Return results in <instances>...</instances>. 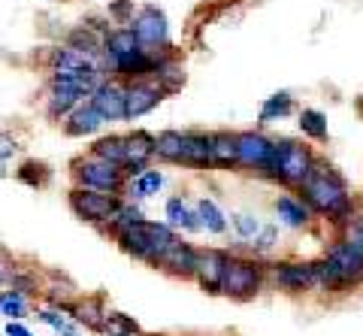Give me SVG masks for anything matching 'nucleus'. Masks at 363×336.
Listing matches in <instances>:
<instances>
[{
    "instance_id": "nucleus-19",
    "label": "nucleus",
    "mask_w": 363,
    "mask_h": 336,
    "mask_svg": "<svg viewBox=\"0 0 363 336\" xmlns=\"http://www.w3.org/2000/svg\"><path fill=\"white\" fill-rule=\"evenodd\" d=\"M106 300L104 294H88V297H76V306H73V321L79 327H85L91 333H100L104 330V321H106Z\"/></svg>"
},
{
    "instance_id": "nucleus-40",
    "label": "nucleus",
    "mask_w": 363,
    "mask_h": 336,
    "mask_svg": "<svg viewBox=\"0 0 363 336\" xmlns=\"http://www.w3.org/2000/svg\"><path fill=\"white\" fill-rule=\"evenodd\" d=\"M6 336H33V333H30L21 321H13V318H9V321H6Z\"/></svg>"
},
{
    "instance_id": "nucleus-11",
    "label": "nucleus",
    "mask_w": 363,
    "mask_h": 336,
    "mask_svg": "<svg viewBox=\"0 0 363 336\" xmlns=\"http://www.w3.org/2000/svg\"><path fill=\"white\" fill-rule=\"evenodd\" d=\"M227 261H230V252H224V249H197L194 282L206 294H221V279H224Z\"/></svg>"
},
{
    "instance_id": "nucleus-15",
    "label": "nucleus",
    "mask_w": 363,
    "mask_h": 336,
    "mask_svg": "<svg viewBox=\"0 0 363 336\" xmlns=\"http://www.w3.org/2000/svg\"><path fill=\"white\" fill-rule=\"evenodd\" d=\"M155 79H157V85H161L167 94H176V91H182V88H185V82H188V73H185V61L179 58V52H176L173 46L157 52V67H155Z\"/></svg>"
},
{
    "instance_id": "nucleus-28",
    "label": "nucleus",
    "mask_w": 363,
    "mask_h": 336,
    "mask_svg": "<svg viewBox=\"0 0 363 336\" xmlns=\"http://www.w3.org/2000/svg\"><path fill=\"white\" fill-rule=\"evenodd\" d=\"M197 218H200V228L206 230V233H224L227 230V215L218 209V203L209 197H200L197 200Z\"/></svg>"
},
{
    "instance_id": "nucleus-33",
    "label": "nucleus",
    "mask_w": 363,
    "mask_h": 336,
    "mask_svg": "<svg viewBox=\"0 0 363 336\" xmlns=\"http://www.w3.org/2000/svg\"><path fill=\"white\" fill-rule=\"evenodd\" d=\"M9 288L18 291V294H25V297H33V294H40V288H43V285H40L37 273L25 270V267H16L13 279H9Z\"/></svg>"
},
{
    "instance_id": "nucleus-14",
    "label": "nucleus",
    "mask_w": 363,
    "mask_h": 336,
    "mask_svg": "<svg viewBox=\"0 0 363 336\" xmlns=\"http://www.w3.org/2000/svg\"><path fill=\"white\" fill-rule=\"evenodd\" d=\"M194 264H197V249L176 237V242L157 257L155 270H164L173 279H194Z\"/></svg>"
},
{
    "instance_id": "nucleus-6",
    "label": "nucleus",
    "mask_w": 363,
    "mask_h": 336,
    "mask_svg": "<svg viewBox=\"0 0 363 336\" xmlns=\"http://www.w3.org/2000/svg\"><path fill=\"white\" fill-rule=\"evenodd\" d=\"M121 200L124 197H118V194H104V191H91V188L73 185L70 194H67V206H70V212L79 221L104 228V224L118 212Z\"/></svg>"
},
{
    "instance_id": "nucleus-37",
    "label": "nucleus",
    "mask_w": 363,
    "mask_h": 336,
    "mask_svg": "<svg viewBox=\"0 0 363 336\" xmlns=\"http://www.w3.org/2000/svg\"><path fill=\"white\" fill-rule=\"evenodd\" d=\"M233 228H236V233H240L242 240H255L257 237V230L264 228L255 215H248V212H240V215H233Z\"/></svg>"
},
{
    "instance_id": "nucleus-22",
    "label": "nucleus",
    "mask_w": 363,
    "mask_h": 336,
    "mask_svg": "<svg viewBox=\"0 0 363 336\" xmlns=\"http://www.w3.org/2000/svg\"><path fill=\"white\" fill-rule=\"evenodd\" d=\"M182 155H185V130L167 128L155 137V158L161 164L182 167Z\"/></svg>"
},
{
    "instance_id": "nucleus-3",
    "label": "nucleus",
    "mask_w": 363,
    "mask_h": 336,
    "mask_svg": "<svg viewBox=\"0 0 363 336\" xmlns=\"http://www.w3.org/2000/svg\"><path fill=\"white\" fill-rule=\"evenodd\" d=\"M179 233L169 228L167 221H149V218H143V221H136L130 224L128 230H121L116 242H118V249L124 254H130L133 261H143V264H149L155 267L157 264V257H161L169 245L176 242Z\"/></svg>"
},
{
    "instance_id": "nucleus-18",
    "label": "nucleus",
    "mask_w": 363,
    "mask_h": 336,
    "mask_svg": "<svg viewBox=\"0 0 363 336\" xmlns=\"http://www.w3.org/2000/svg\"><path fill=\"white\" fill-rule=\"evenodd\" d=\"M124 152H128V164H124V170H145L152 161H155V133L136 128L130 133H124Z\"/></svg>"
},
{
    "instance_id": "nucleus-38",
    "label": "nucleus",
    "mask_w": 363,
    "mask_h": 336,
    "mask_svg": "<svg viewBox=\"0 0 363 336\" xmlns=\"http://www.w3.org/2000/svg\"><path fill=\"white\" fill-rule=\"evenodd\" d=\"M276 242H279V230H276V228H260L257 237H255V242H252V252H255V254H267Z\"/></svg>"
},
{
    "instance_id": "nucleus-20",
    "label": "nucleus",
    "mask_w": 363,
    "mask_h": 336,
    "mask_svg": "<svg viewBox=\"0 0 363 336\" xmlns=\"http://www.w3.org/2000/svg\"><path fill=\"white\" fill-rule=\"evenodd\" d=\"M272 209H276L279 221H281V224H288V228H294V230H306V228L312 224V209L306 206L300 197H294V194H281V197H276Z\"/></svg>"
},
{
    "instance_id": "nucleus-32",
    "label": "nucleus",
    "mask_w": 363,
    "mask_h": 336,
    "mask_svg": "<svg viewBox=\"0 0 363 336\" xmlns=\"http://www.w3.org/2000/svg\"><path fill=\"white\" fill-rule=\"evenodd\" d=\"M37 318H40L43 324H49V327L58 333V336H79V330L73 327L70 321H67V315H61V309H55V306L37 309Z\"/></svg>"
},
{
    "instance_id": "nucleus-13",
    "label": "nucleus",
    "mask_w": 363,
    "mask_h": 336,
    "mask_svg": "<svg viewBox=\"0 0 363 336\" xmlns=\"http://www.w3.org/2000/svg\"><path fill=\"white\" fill-rule=\"evenodd\" d=\"M324 257L336 267L339 273H342V279H345L351 288L363 285V252H357L354 245H348L345 240H339V237H336L330 245H327Z\"/></svg>"
},
{
    "instance_id": "nucleus-16",
    "label": "nucleus",
    "mask_w": 363,
    "mask_h": 336,
    "mask_svg": "<svg viewBox=\"0 0 363 336\" xmlns=\"http://www.w3.org/2000/svg\"><path fill=\"white\" fill-rule=\"evenodd\" d=\"M106 125V118L100 116V112L91 106V100H85V103H79L70 116H67L64 121H61V128H64V133L70 140H85V137H94V133Z\"/></svg>"
},
{
    "instance_id": "nucleus-30",
    "label": "nucleus",
    "mask_w": 363,
    "mask_h": 336,
    "mask_svg": "<svg viewBox=\"0 0 363 336\" xmlns=\"http://www.w3.org/2000/svg\"><path fill=\"white\" fill-rule=\"evenodd\" d=\"M104 336H143V327L136 324L130 315H124V312H106V321H104Z\"/></svg>"
},
{
    "instance_id": "nucleus-26",
    "label": "nucleus",
    "mask_w": 363,
    "mask_h": 336,
    "mask_svg": "<svg viewBox=\"0 0 363 336\" xmlns=\"http://www.w3.org/2000/svg\"><path fill=\"white\" fill-rule=\"evenodd\" d=\"M294 106H297V103H294V97H291L288 91L269 94V97L264 100V106H260V116H257V121H260V125H272V121H279V118L291 116Z\"/></svg>"
},
{
    "instance_id": "nucleus-4",
    "label": "nucleus",
    "mask_w": 363,
    "mask_h": 336,
    "mask_svg": "<svg viewBox=\"0 0 363 336\" xmlns=\"http://www.w3.org/2000/svg\"><path fill=\"white\" fill-rule=\"evenodd\" d=\"M267 285V264H260V257L255 254H230V261L224 267L221 279V294L236 303H248L255 300Z\"/></svg>"
},
{
    "instance_id": "nucleus-12",
    "label": "nucleus",
    "mask_w": 363,
    "mask_h": 336,
    "mask_svg": "<svg viewBox=\"0 0 363 336\" xmlns=\"http://www.w3.org/2000/svg\"><path fill=\"white\" fill-rule=\"evenodd\" d=\"M88 100L106 118V125L109 121H124V82L116 79V76H104Z\"/></svg>"
},
{
    "instance_id": "nucleus-5",
    "label": "nucleus",
    "mask_w": 363,
    "mask_h": 336,
    "mask_svg": "<svg viewBox=\"0 0 363 336\" xmlns=\"http://www.w3.org/2000/svg\"><path fill=\"white\" fill-rule=\"evenodd\" d=\"M70 176L79 188H91V191H104V194H118L124 197L128 191V173L124 167L112 164V161H104L97 155H79V158L70 161Z\"/></svg>"
},
{
    "instance_id": "nucleus-31",
    "label": "nucleus",
    "mask_w": 363,
    "mask_h": 336,
    "mask_svg": "<svg viewBox=\"0 0 363 336\" xmlns=\"http://www.w3.org/2000/svg\"><path fill=\"white\" fill-rule=\"evenodd\" d=\"M0 312L4 315H9L13 321H21V318H28V297L25 294H18V291H4L0 294Z\"/></svg>"
},
{
    "instance_id": "nucleus-17",
    "label": "nucleus",
    "mask_w": 363,
    "mask_h": 336,
    "mask_svg": "<svg viewBox=\"0 0 363 336\" xmlns=\"http://www.w3.org/2000/svg\"><path fill=\"white\" fill-rule=\"evenodd\" d=\"M209 158L212 170H240V142H236L233 130L209 133Z\"/></svg>"
},
{
    "instance_id": "nucleus-35",
    "label": "nucleus",
    "mask_w": 363,
    "mask_h": 336,
    "mask_svg": "<svg viewBox=\"0 0 363 336\" xmlns=\"http://www.w3.org/2000/svg\"><path fill=\"white\" fill-rule=\"evenodd\" d=\"M339 240H345L348 245H354L357 252H363V206L354 212V218L339 230Z\"/></svg>"
},
{
    "instance_id": "nucleus-1",
    "label": "nucleus",
    "mask_w": 363,
    "mask_h": 336,
    "mask_svg": "<svg viewBox=\"0 0 363 336\" xmlns=\"http://www.w3.org/2000/svg\"><path fill=\"white\" fill-rule=\"evenodd\" d=\"M297 197L312 209V215L330 221L336 230H342L360 209V200L351 194L348 179L324 158H318L312 173L297 185Z\"/></svg>"
},
{
    "instance_id": "nucleus-36",
    "label": "nucleus",
    "mask_w": 363,
    "mask_h": 336,
    "mask_svg": "<svg viewBox=\"0 0 363 336\" xmlns=\"http://www.w3.org/2000/svg\"><path fill=\"white\" fill-rule=\"evenodd\" d=\"M133 0H112L109 9H106V16L109 21H116V25H130V18H133Z\"/></svg>"
},
{
    "instance_id": "nucleus-24",
    "label": "nucleus",
    "mask_w": 363,
    "mask_h": 336,
    "mask_svg": "<svg viewBox=\"0 0 363 336\" xmlns=\"http://www.w3.org/2000/svg\"><path fill=\"white\" fill-rule=\"evenodd\" d=\"M297 125H300V133L306 140H312V142H327L330 140V128H327V116L321 109H312V106H306L297 112Z\"/></svg>"
},
{
    "instance_id": "nucleus-25",
    "label": "nucleus",
    "mask_w": 363,
    "mask_h": 336,
    "mask_svg": "<svg viewBox=\"0 0 363 336\" xmlns=\"http://www.w3.org/2000/svg\"><path fill=\"white\" fill-rule=\"evenodd\" d=\"M88 152L97 155V158H104V161L118 164V167L128 164V152H124V133H109V137L94 140V145H91Z\"/></svg>"
},
{
    "instance_id": "nucleus-8",
    "label": "nucleus",
    "mask_w": 363,
    "mask_h": 336,
    "mask_svg": "<svg viewBox=\"0 0 363 336\" xmlns=\"http://www.w3.org/2000/svg\"><path fill=\"white\" fill-rule=\"evenodd\" d=\"M267 285L285 291V294H312L315 267L312 261H272L267 264Z\"/></svg>"
},
{
    "instance_id": "nucleus-7",
    "label": "nucleus",
    "mask_w": 363,
    "mask_h": 336,
    "mask_svg": "<svg viewBox=\"0 0 363 336\" xmlns=\"http://www.w3.org/2000/svg\"><path fill=\"white\" fill-rule=\"evenodd\" d=\"M130 28L136 33V40H140L143 49L149 52H161V49H169L173 43H169V21H167V13L161 6L155 4H145L133 13L130 18Z\"/></svg>"
},
{
    "instance_id": "nucleus-2",
    "label": "nucleus",
    "mask_w": 363,
    "mask_h": 336,
    "mask_svg": "<svg viewBox=\"0 0 363 336\" xmlns=\"http://www.w3.org/2000/svg\"><path fill=\"white\" fill-rule=\"evenodd\" d=\"M315 161H318V155L312 152V145H306L300 140H291V137L272 140V158H269V167L264 170L260 179L297 191V185L312 173Z\"/></svg>"
},
{
    "instance_id": "nucleus-23",
    "label": "nucleus",
    "mask_w": 363,
    "mask_h": 336,
    "mask_svg": "<svg viewBox=\"0 0 363 336\" xmlns=\"http://www.w3.org/2000/svg\"><path fill=\"white\" fill-rule=\"evenodd\" d=\"M167 224L173 230H185V233H197L200 228V218H197V209L185 203V197H169L167 200Z\"/></svg>"
},
{
    "instance_id": "nucleus-39",
    "label": "nucleus",
    "mask_w": 363,
    "mask_h": 336,
    "mask_svg": "<svg viewBox=\"0 0 363 336\" xmlns=\"http://www.w3.org/2000/svg\"><path fill=\"white\" fill-rule=\"evenodd\" d=\"M16 273V261L9 257L4 249H0V285H9V279Z\"/></svg>"
},
{
    "instance_id": "nucleus-10",
    "label": "nucleus",
    "mask_w": 363,
    "mask_h": 336,
    "mask_svg": "<svg viewBox=\"0 0 363 336\" xmlns=\"http://www.w3.org/2000/svg\"><path fill=\"white\" fill-rule=\"evenodd\" d=\"M236 142H240V170L264 176L272 158V140L264 130H240Z\"/></svg>"
},
{
    "instance_id": "nucleus-29",
    "label": "nucleus",
    "mask_w": 363,
    "mask_h": 336,
    "mask_svg": "<svg viewBox=\"0 0 363 336\" xmlns=\"http://www.w3.org/2000/svg\"><path fill=\"white\" fill-rule=\"evenodd\" d=\"M16 176H18V182H25L28 188H45L52 182V170H49V164H43V161H25L16 170Z\"/></svg>"
},
{
    "instance_id": "nucleus-34",
    "label": "nucleus",
    "mask_w": 363,
    "mask_h": 336,
    "mask_svg": "<svg viewBox=\"0 0 363 336\" xmlns=\"http://www.w3.org/2000/svg\"><path fill=\"white\" fill-rule=\"evenodd\" d=\"M21 152V142L16 133H9V130H0V179L6 176V164L16 158V155Z\"/></svg>"
},
{
    "instance_id": "nucleus-27",
    "label": "nucleus",
    "mask_w": 363,
    "mask_h": 336,
    "mask_svg": "<svg viewBox=\"0 0 363 336\" xmlns=\"http://www.w3.org/2000/svg\"><path fill=\"white\" fill-rule=\"evenodd\" d=\"M164 173L161 170H143L136 179H130L128 182V191L124 194H130L133 200H145V197H152V194H157L164 188Z\"/></svg>"
},
{
    "instance_id": "nucleus-21",
    "label": "nucleus",
    "mask_w": 363,
    "mask_h": 336,
    "mask_svg": "<svg viewBox=\"0 0 363 336\" xmlns=\"http://www.w3.org/2000/svg\"><path fill=\"white\" fill-rule=\"evenodd\" d=\"M182 167H188V170H212L209 133L185 130V155H182Z\"/></svg>"
},
{
    "instance_id": "nucleus-9",
    "label": "nucleus",
    "mask_w": 363,
    "mask_h": 336,
    "mask_svg": "<svg viewBox=\"0 0 363 336\" xmlns=\"http://www.w3.org/2000/svg\"><path fill=\"white\" fill-rule=\"evenodd\" d=\"M164 97H169V94L157 85L155 76L124 82V121H136V118L149 116L152 109L164 103Z\"/></svg>"
}]
</instances>
